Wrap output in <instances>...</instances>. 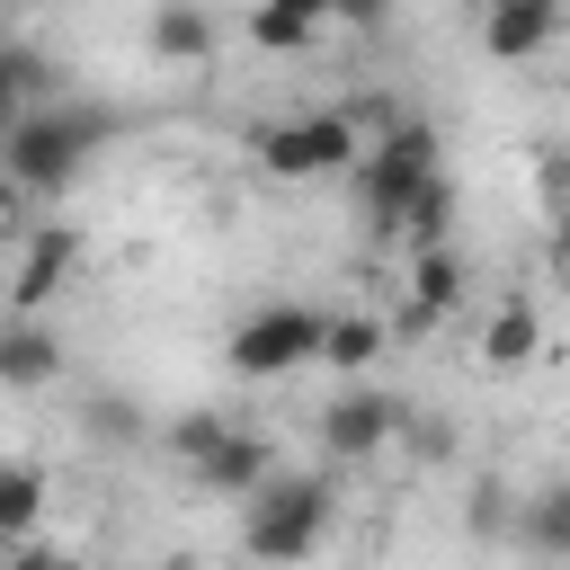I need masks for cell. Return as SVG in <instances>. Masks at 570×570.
<instances>
[{
	"instance_id": "6da1fadb",
	"label": "cell",
	"mask_w": 570,
	"mask_h": 570,
	"mask_svg": "<svg viewBox=\"0 0 570 570\" xmlns=\"http://www.w3.org/2000/svg\"><path fill=\"white\" fill-rule=\"evenodd\" d=\"M107 125H116V116H98V107H36V116H18V125L0 134V169H9L27 196H71V178H80L89 151L107 142Z\"/></svg>"
},
{
	"instance_id": "7a4b0ae2",
	"label": "cell",
	"mask_w": 570,
	"mask_h": 570,
	"mask_svg": "<svg viewBox=\"0 0 570 570\" xmlns=\"http://www.w3.org/2000/svg\"><path fill=\"white\" fill-rule=\"evenodd\" d=\"M330 517H338V499H330L321 472H267V481L240 499V552H258V561H303V552H321Z\"/></svg>"
},
{
	"instance_id": "3957f363",
	"label": "cell",
	"mask_w": 570,
	"mask_h": 570,
	"mask_svg": "<svg viewBox=\"0 0 570 570\" xmlns=\"http://www.w3.org/2000/svg\"><path fill=\"white\" fill-rule=\"evenodd\" d=\"M436 169H445L436 125H419V116L383 125V134L356 151V205H365V223H374V232H392V223H401V205H410V196H419Z\"/></svg>"
},
{
	"instance_id": "277c9868",
	"label": "cell",
	"mask_w": 570,
	"mask_h": 570,
	"mask_svg": "<svg viewBox=\"0 0 570 570\" xmlns=\"http://www.w3.org/2000/svg\"><path fill=\"white\" fill-rule=\"evenodd\" d=\"M356 151H365V125H356L347 107L258 125V169L285 178V187H303V178H338V169H356Z\"/></svg>"
},
{
	"instance_id": "5b68a950",
	"label": "cell",
	"mask_w": 570,
	"mask_h": 570,
	"mask_svg": "<svg viewBox=\"0 0 570 570\" xmlns=\"http://www.w3.org/2000/svg\"><path fill=\"white\" fill-rule=\"evenodd\" d=\"M321 330H330V312H312V303H267V312H249V321L223 338V356H232L240 383H276V374H294V365H321Z\"/></svg>"
},
{
	"instance_id": "8992f818",
	"label": "cell",
	"mask_w": 570,
	"mask_h": 570,
	"mask_svg": "<svg viewBox=\"0 0 570 570\" xmlns=\"http://www.w3.org/2000/svg\"><path fill=\"white\" fill-rule=\"evenodd\" d=\"M401 428H410L401 401H383V392H365V383H347V392L321 410V445H330V463H374Z\"/></svg>"
},
{
	"instance_id": "52a82bcc",
	"label": "cell",
	"mask_w": 570,
	"mask_h": 570,
	"mask_svg": "<svg viewBox=\"0 0 570 570\" xmlns=\"http://www.w3.org/2000/svg\"><path fill=\"white\" fill-rule=\"evenodd\" d=\"M71 267H80V232H71V223H45V232L18 249V267H9V303H18V312H45V303L71 285Z\"/></svg>"
},
{
	"instance_id": "ba28073f",
	"label": "cell",
	"mask_w": 570,
	"mask_h": 570,
	"mask_svg": "<svg viewBox=\"0 0 570 570\" xmlns=\"http://www.w3.org/2000/svg\"><path fill=\"white\" fill-rule=\"evenodd\" d=\"M62 338L36 321V312H18L9 330H0V392H45V383H62Z\"/></svg>"
},
{
	"instance_id": "9c48e42d",
	"label": "cell",
	"mask_w": 570,
	"mask_h": 570,
	"mask_svg": "<svg viewBox=\"0 0 570 570\" xmlns=\"http://www.w3.org/2000/svg\"><path fill=\"white\" fill-rule=\"evenodd\" d=\"M561 27V0H481V45L499 62H534Z\"/></svg>"
},
{
	"instance_id": "30bf717a",
	"label": "cell",
	"mask_w": 570,
	"mask_h": 570,
	"mask_svg": "<svg viewBox=\"0 0 570 570\" xmlns=\"http://www.w3.org/2000/svg\"><path fill=\"white\" fill-rule=\"evenodd\" d=\"M267 472H276V445H267V436H249V428H232V436L196 463V481H205L214 499H249Z\"/></svg>"
},
{
	"instance_id": "8fae6325",
	"label": "cell",
	"mask_w": 570,
	"mask_h": 570,
	"mask_svg": "<svg viewBox=\"0 0 570 570\" xmlns=\"http://www.w3.org/2000/svg\"><path fill=\"white\" fill-rule=\"evenodd\" d=\"M454 303H463V258H454L445 240L410 249V321H419V330H436Z\"/></svg>"
},
{
	"instance_id": "7c38bea8",
	"label": "cell",
	"mask_w": 570,
	"mask_h": 570,
	"mask_svg": "<svg viewBox=\"0 0 570 570\" xmlns=\"http://www.w3.org/2000/svg\"><path fill=\"white\" fill-rule=\"evenodd\" d=\"M321 27H330V0H249V45L258 53H312Z\"/></svg>"
},
{
	"instance_id": "4fadbf2b",
	"label": "cell",
	"mask_w": 570,
	"mask_h": 570,
	"mask_svg": "<svg viewBox=\"0 0 570 570\" xmlns=\"http://www.w3.org/2000/svg\"><path fill=\"white\" fill-rule=\"evenodd\" d=\"M142 45H151V62H214V18L196 0H160Z\"/></svg>"
},
{
	"instance_id": "5bb4252c",
	"label": "cell",
	"mask_w": 570,
	"mask_h": 570,
	"mask_svg": "<svg viewBox=\"0 0 570 570\" xmlns=\"http://www.w3.org/2000/svg\"><path fill=\"white\" fill-rule=\"evenodd\" d=\"M45 499H53V481L36 463H0V543H27L36 517H45Z\"/></svg>"
},
{
	"instance_id": "9a60e30c",
	"label": "cell",
	"mask_w": 570,
	"mask_h": 570,
	"mask_svg": "<svg viewBox=\"0 0 570 570\" xmlns=\"http://www.w3.org/2000/svg\"><path fill=\"white\" fill-rule=\"evenodd\" d=\"M383 338H392V330H383L374 312H338V321L321 330V365H338V374H365V365L383 356Z\"/></svg>"
},
{
	"instance_id": "2e32d148",
	"label": "cell",
	"mask_w": 570,
	"mask_h": 570,
	"mask_svg": "<svg viewBox=\"0 0 570 570\" xmlns=\"http://www.w3.org/2000/svg\"><path fill=\"white\" fill-rule=\"evenodd\" d=\"M534 347H543L534 303H499V312H490V330H481V356H490V365H534Z\"/></svg>"
},
{
	"instance_id": "e0dca14e",
	"label": "cell",
	"mask_w": 570,
	"mask_h": 570,
	"mask_svg": "<svg viewBox=\"0 0 570 570\" xmlns=\"http://www.w3.org/2000/svg\"><path fill=\"white\" fill-rule=\"evenodd\" d=\"M445 223H454V178L436 169V178H428V187L401 205V223H392V232H401L410 249H428V240H445Z\"/></svg>"
},
{
	"instance_id": "ac0fdd59",
	"label": "cell",
	"mask_w": 570,
	"mask_h": 570,
	"mask_svg": "<svg viewBox=\"0 0 570 570\" xmlns=\"http://www.w3.org/2000/svg\"><path fill=\"white\" fill-rule=\"evenodd\" d=\"M534 552H570V481H552V490H534L525 499V525H517Z\"/></svg>"
},
{
	"instance_id": "d6986e66",
	"label": "cell",
	"mask_w": 570,
	"mask_h": 570,
	"mask_svg": "<svg viewBox=\"0 0 570 570\" xmlns=\"http://www.w3.org/2000/svg\"><path fill=\"white\" fill-rule=\"evenodd\" d=\"M80 428H89V445H134V436H142V410H134L125 392H89V401H80Z\"/></svg>"
},
{
	"instance_id": "ffe728a7",
	"label": "cell",
	"mask_w": 570,
	"mask_h": 570,
	"mask_svg": "<svg viewBox=\"0 0 570 570\" xmlns=\"http://www.w3.org/2000/svg\"><path fill=\"white\" fill-rule=\"evenodd\" d=\"M27 89H45V62L27 45H0V134L27 116Z\"/></svg>"
},
{
	"instance_id": "44dd1931",
	"label": "cell",
	"mask_w": 570,
	"mask_h": 570,
	"mask_svg": "<svg viewBox=\"0 0 570 570\" xmlns=\"http://www.w3.org/2000/svg\"><path fill=\"white\" fill-rule=\"evenodd\" d=\"M223 436H232V419H214V410H178V419H169V454H178L187 472H196Z\"/></svg>"
},
{
	"instance_id": "7402d4cb",
	"label": "cell",
	"mask_w": 570,
	"mask_h": 570,
	"mask_svg": "<svg viewBox=\"0 0 570 570\" xmlns=\"http://www.w3.org/2000/svg\"><path fill=\"white\" fill-rule=\"evenodd\" d=\"M410 454L419 463H445L454 454V419H410Z\"/></svg>"
},
{
	"instance_id": "603a6c76",
	"label": "cell",
	"mask_w": 570,
	"mask_h": 570,
	"mask_svg": "<svg viewBox=\"0 0 570 570\" xmlns=\"http://www.w3.org/2000/svg\"><path fill=\"white\" fill-rule=\"evenodd\" d=\"M392 18V0H330V27H356V36H374Z\"/></svg>"
},
{
	"instance_id": "cb8c5ba5",
	"label": "cell",
	"mask_w": 570,
	"mask_h": 570,
	"mask_svg": "<svg viewBox=\"0 0 570 570\" xmlns=\"http://www.w3.org/2000/svg\"><path fill=\"white\" fill-rule=\"evenodd\" d=\"M18 205H27V187H18V178H9V169H0V223H9V214H18Z\"/></svg>"
},
{
	"instance_id": "d4e9b609",
	"label": "cell",
	"mask_w": 570,
	"mask_h": 570,
	"mask_svg": "<svg viewBox=\"0 0 570 570\" xmlns=\"http://www.w3.org/2000/svg\"><path fill=\"white\" fill-rule=\"evenodd\" d=\"M561 258H570V205H561Z\"/></svg>"
}]
</instances>
